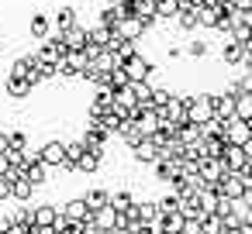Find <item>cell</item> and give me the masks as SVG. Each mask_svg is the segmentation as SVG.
I'll return each instance as SVG.
<instances>
[{
  "label": "cell",
  "instance_id": "cell-19",
  "mask_svg": "<svg viewBox=\"0 0 252 234\" xmlns=\"http://www.w3.org/2000/svg\"><path fill=\"white\" fill-rule=\"evenodd\" d=\"M59 213L66 217V220H83V213H87V203H83V196H76V200H69V203H63L59 207Z\"/></svg>",
  "mask_w": 252,
  "mask_h": 234
},
{
  "label": "cell",
  "instance_id": "cell-14",
  "mask_svg": "<svg viewBox=\"0 0 252 234\" xmlns=\"http://www.w3.org/2000/svg\"><path fill=\"white\" fill-rule=\"evenodd\" d=\"M231 117L235 121H252V93L231 97Z\"/></svg>",
  "mask_w": 252,
  "mask_h": 234
},
{
  "label": "cell",
  "instance_id": "cell-31",
  "mask_svg": "<svg viewBox=\"0 0 252 234\" xmlns=\"http://www.w3.org/2000/svg\"><path fill=\"white\" fill-rule=\"evenodd\" d=\"M228 97H242V93H252V76H242V79H235V83H228V90H224Z\"/></svg>",
  "mask_w": 252,
  "mask_h": 234
},
{
  "label": "cell",
  "instance_id": "cell-1",
  "mask_svg": "<svg viewBox=\"0 0 252 234\" xmlns=\"http://www.w3.org/2000/svg\"><path fill=\"white\" fill-rule=\"evenodd\" d=\"M183 114L190 124H204L214 117L211 110V93H193V97H183Z\"/></svg>",
  "mask_w": 252,
  "mask_h": 234
},
{
  "label": "cell",
  "instance_id": "cell-32",
  "mask_svg": "<svg viewBox=\"0 0 252 234\" xmlns=\"http://www.w3.org/2000/svg\"><path fill=\"white\" fill-rule=\"evenodd\" d=\"M107 203H111L114 210H128V207L135 203V196H131L128 189H118V193H111V200H107Z\"/></svg>",
  "mask_w": 252,
  "mask_h": 234
},
{
  "label": "cell",
  "instance_id": "cell-35",
  "mask_svg": "<svg viewBox=\"0 0 252 234\" xmlns=\"http://www.w3.org/2000/svg\"><path fill=\"white\" fill-rule=\"evenodd\" d=\"M200 234H221V220L214 213H204L200 217Z\"/></svg>",
  "mask_w": 252,
  "mask_h": 234
},
{
  "label": "cell",
  "instance_id": "cell-37",
  "mask_svg": "<svg viewBox=\"0 0 252 234\" xmlns=\"http://www.w3.org/2000/svg\"><path fill=\"white\" fill-rule=\"evenodd\" d=\"M169 97H173V93H169L166 86H152V97H149V104H152V107H162Z\"/></svg>",
  "mask_w": 252,
  "mask_h": 234
},
{
  "label": "cell",
  "instance_id": "cell-23",
  "mask_svg": "<svg viewBox=\"0 0 252 234\" xmlns=\"http://www.w3.org/2000/svg\"><path fill=\"white\" fill-rule=\"evenodd\" d=\"M180 11V0H156V21H173Z\"/></svg>",
  "mask_w": 252,
  "mask_h": 234
},
{
  "label": "cell",
  "instance_id": "cell-26",
  "mask_svg": "<svg viewBox=\"0 0 252 234\" xmlns=\"http://www.w3.org/2000/svg\"><path fill=\"white\" fill-rule=\"evenodd\" d=\"M135 213L142 224H156L159 220V210H156V200H145V203H135Z\"/></svg>",
  "mask_w": 252,
  "mask_h": 234
},
{
  "label": "cell",
  "instance_id": "cell-12",
  "mask_svg": "<svg viewBox=\"0 0 252 234\" xmlns=\"http://www.w3.org/2000/svg\"><path fill=\"white\" fill-rule=\"evenodd\" d=\"M59 38H63L66 49H83V45H87V28H83V25H69V28L59 31Z\"/></svg>",
  "mask_w": 252,
  "mask_h": 234
},
{
  "label": "cell",
  "instance_id": "cell-6",
  "mask_svg": "<svg viewBox=\"0 0 252 234\" xmlns=\"http://www.w3.org/2000/svg\"><path fill=\"white\" fill-rule=\"evenodd\" d=\"M221 59H224L228 66H252V45H242V42L224 38V45H221Z\"/></svg>",
  "mask_w": 252,
  "mask_h": 234
},
{
  "label": "cell",
  "instance_id": "cell-30",
  "mask_svg": "<svg viewBox=\"0 0 252 234\" xmlns=\"http://www.w3.org/2000/svg\"><path fill=\"white\" fill-rule=\"evenodd\" d=\"M52 25H56V31H63V28L76 25V11H73V7H59V14L52 18Z\"/></svg>",
  "mask_w": 252,
  "mask_h": 234
},
{
  "label": "cell",
  "instance_id": "cell-4",
  "mask_svg": "<svg viewBox=\"0 0 252 234\" xmlns=\"http://www.w3.org/2000/svg\"><path fill=\"white\" fill-rule=\"evenodd\" d=\"M214 189H218V196H224V200H245V196H252V189H245L242 186V179H238V172H224L218 182H214Z\"/></svg>",
  "mask_w": 252,
  "mask_h": 234
},
{
  "label": "cell",
  "instance_id": "cell-44",
  "mask_svg": "<svg viewBox=\"0 0 252 234\" xmlns=\"http://www.w3.org/2000/svg\"><path fill=\"white\" fill-rule=\"evenodd\" d=\"M111 234H128V231L125 227H111Z\"/></svg>",
  "mask_w": 252,
  "mask_h": 234
},
{
  "label": "cell",
  "instance_id": "cell-7",
  "mask_svg": "<svg viewBox=\"0 0 252 234\" xmlns=\"http://www.w3.org/2000/svg\"><path fill=\"white\" fill-rule=\"evenodd\" d=\"M66 52H69V49L63 45V38H59V31H52L49 38H42V49L35 52V59H38V62H52V66H56V62H59V59L66 55Z\"/></svg>",
  "mask_w": 252,
  "mask_h": 234
},
{
  "label": "cell",
  "instance_id": "cell-25",
  "mask_svg": "<svg viewBox=\"0 0 252 234\" xmlns=\"http://www.w3.org/2000/svg\"><path fill=\"white\" fill-rule=\"evenodd\" d=\"M173 21H176L183 31H197V11H193V7H180Z\"/></svg>",
  "mask_w": 252,
  "mask_h": 234
},
{
  "label": "cell",
  "instance_id": "cell-18",
  "mask_svg": "<svg viewBox=\"0 0 252 234\" xmlns=\"http://www.w3.org/2000/svg\"><path fill=\"white\" fill-rule=\"evenodd\" d=\"M4 90H7L11 100H25V97H32V86H28L25 79H18V76H7V79H4Z\"/></svg>",
  "mask_w": 252,
  "mask_h": 234
},
{
  "label": "cell",
  "instance_id": "cell-36",
  "mask_svg": "<svg viewBox=\"0 0 252 234\" xmlns=\"http://www.w3.org/2000/svg\"><path fill=\"white\" fill-rule=\"evenodd\" d=\"M14 220H18V224H25V227H28V224H35V203H25V207L14 213Z\"/></svg>",
  "mask_w": 252,
  "mask_h": 234
},
{
  "label": "cell",
  "instance_id": "cell-46",
  "mask_svg": "<svg viewBox=\"0 0 252 234\" xmlns=\"http://www.w3.org/2000/svg\"><path fill=\"white\" fill-rule=\"evenodd\" d=\"M52 234H56V231H52Z\"/></svg>",
  "mask_w": 252,
  "mask_h": 234
},
{
  "label": "cell",
  "instance_id": "cell-21",
  "mask_svg": "<svg viewBox=\"0 0 252 234\" xmlns=\"http://www.w3.org/2000/svg\"><path fill=\"white\" fill-rule=\"evenodd\" d=\"M152 169H156V179H162V182H169V179L180 172V165H176V162H169V158H156V162H152Z\"/></svg>",
  "mask_w": 252,
  "mask_h": 234
},
{
  "label": "cell",
  "instance_id": "cell-10",
  "mask_svg": "<svg viewBox=\"0 0 252 234\" xmlns=\"http://www.w3.org/2000/svg\"><path fill=\"white\" fill-rule=\"evenodd\" d=\"M145 31H149V28H145L138 18H121L118 28H114V35H118V38H128V42H138Z\"/></svg>",
  "mask_w": 252,
  "mask_h": 234
},
{
  "label": "cell",
  "instance_id": "cell-13",
  "mask_svg": "<svg viewBox=\"0 0 252 234\" xmlns=\"http://www.w3.org/2000/svg\"><path fill=\"white\" fill-rule=\"evenodd\" d=\"M28 31H32V38H35V42L49 38V35H52V18H49V14H32Z\"/></svg>",
  "mask_w": 252,
  "mask_h": 234
},
{
  "label": "cell",
  "instance_id": "cell-41",
  "mask_svg": "<svg viewBox=\"0 0 252 234\" xmlns=\"http://www.w3.org/2000/svg\"><path fill=\"white\" fill-rule=\"evenodd\" d=\"M231 7H235V11H252V0H235Z\"/></svg>",
  "mask_w": 252,
  "mask_h": 234
},
{
  "label": "cell",
  "instance_id": "cell-34",
  "mask_svg": "<svg viewBox=\"0 0 252 234\" xmlns=\"http://www.w3.org/2000/svg\"><path fill=\"white\" fill-rule=\"evenodd\" d=\"M183 55H190V59H204V55H207V42H197V38L187 42V45H183Z\"/></svg>",
  "mask_w": 252,
  "mask_h": 234
},
{
  "label": "cell",
  "instance_id": "cell-11",
  "mask_svg": "<svg viewBox=\"0 0 252 234\" xmlns=\"http://www.w3.org/2000/svg\"><path fill=\"white\" fill-rule=\"evenodd\" d=\"M131 158H135L138 165H152V162L159 158V148H156L149 138H142L138 145H131Z\"/></svg>",
  "mask_w": 252,
  "mask_h": 234
},
{
  "label": "cell",
  "instance_id": "cell-40",
  "mask_svg": "<svg viewBox=\"0 0 252 234\" xmlns=\"http://www.w3.org/2000/svg\"><path fill=\"white\" fill-rule=\"evenodd\" d=\"M166 55H169V62H173V59H180V55H183V49H180V45H169V49H166Z\"/></svg>",
  "mask_w": 252,
  "mask_h": 234
},
{
  "label": "cell",
  "instance_id": "cell-28",
  "mask_svg": "<svg viewBox=\"0 0 252 234\" xmlns=\"http://www.w3.org/2000/svg\"><path fill=\"white\" fill-rule=\"evenodd\" d=\"M87 42L97 45V49H107V42H111V28H100V25L90 28V31H87Z\"/></svg>",
  "mask_w": 252,
  "mask_h": 234
},
{
  "label": "cell",
  "instance_id": "cell-15",
  "mask_svg": "<svg viewBox=\"0 0 252 234\" xmlns=\"http://www.w3.org/2000/svg\"><path fill=\"white\" fill-rule=\"evenodd\" d=\"M38 155H42V162H45L49 169H52V165H63V141H56V138L45 141V145L38 148Z\"/></svg>",
  "mask_w": 252,
  "mask_h": 234
},
{
  "label": "cell",
  "instance_id": "cell-22",
  "mask_svg": "<svg viewBox=\"0 0 252 234\" xmlns=\"http://www.w3.org/2000/svg\"><path fill=\"white\" fill-rule=\"evenodd\" d=\"M114 220H118V213H114V207H111V203H107V207H100V210H94V227L111 231V227H114Z\"/></svg>",
  "mask_w": 252,
  "mask_h": 234
},
{
  "label": "cell",
  "instance_id": "cell-27",
  "mask_svg": "<svg viewBox=\"0 0 252 234\" xmlns=\"http://www.w3.org/2000/svg\"><path fill=\"white\" fill-rule=\"evenodd\" d=\"M107 200H111V193H107V189H90V193L83 196L87 210H100V207H107Z\"/></svg>",
  "mask_w": 252,
  "mask_h": 234
},
{
  "label": "cell",
  "instance_id": "cell-16",
  "mask_svg": "<svg viewBox=\"0 0 252 234\" xmlns=\"http://www.w3.org/2000/svg\"><path fill=\"white\" fill-rule=\"evenodd\" d=\"M21 176H25V179H28V182L38 189V186L49 179V165H45V162H28V165L21 169Z\"/></svg>",
  "mask_w": 252,
  "mask_h": 234
},
{
  "label": "cell",
  "instance_id": "cell-33",
  "mask_svg": "<svg viewBox=\"0 0 252 234\" xmlns=\"http://www.w3.org/2000/svg\"><path fill=\"white\" fill-rule=\"evenodd\" d=\"M156 210H159V217H162V213H173V210H180V196H176V193H166L162 200H156Z\"/></svg>",
  "mask_w": 252,
  "mask_h": 234
},
{
  "label": "cell",
  "instance_id": "cell-39",
  "mask_svg": "<svg viewBox=\"0 0 252 234\" xmlns=\"http://www.w3.org/2000/svg\"><path fill=\"white\" fill-rule=\"evenodd\" d=\"M4 200H11V176L7 172L0 176V203H4Z\"/></svg>",
  "mask_w": 252,
  "mask_h": 234
},
{
  "label": "cell",
  "instance_id": "cell-43",
  "mask_svg": "<svg viewBox=\"0 0 252 234\" xmlns=\"http://www.w3.org/2000/svg\"><path fill=\"white\" fill-rule=\"evenodd\" d=\"M0 152H7V131H0Z\"/></svg>",
  "mask_w": 252,
  "mask_h": 234
},
{
  "label": "cell",
  "instance_id": "cell-3",
  "mask_svg": "<svg viewBox=\"0 0 252 234\" xmlns=\"http://www.w3.org/2000/svg\"><path fill=\"white\" fill-rule=\"evenodd\" d=\"M83 145H87V152H97L100 158H104V148H107V131L100 128V121L97 117H87V131H83V138H80Z\"/></svg>",
  "mask_w": 252,
  "mask_h": 234
},
{
  "label": "cell",
  "instance_id": "cell-17",
  "mask_svg": "<svg viewBox=\"0 0 252 234\" xmlns=\"http://www.w3.org/2000/svg\"><path fill=\"white\" fill-rule=\"evenodd\" d=\"M59 217V207L56 203H35V224L38 227H52Z\"/></svg>",
  "mask_w": 252,
  "mask_h": 234
},
{
  "label": "cell",
  "instance_id": "cell-2",
  "mask_svg": "<svg viewBox=\"0 0 252 234\" xmlns=\"http://www.w3.org/2000/svg\"><path fill=\"white\" fill-rule=\"evenodd\" d=\"M121 69H125L128 83H142V79H149V76H152V69H156V66H152V62H149V59L135 49L128 59H121Z\"/></svg>",
  "mask_w": 252,
  "mask_h": 234
},
{
  "label": "cell",
  "instance_id": "cell-20",
  "mask_svg": "<svg viewBox=\"0 0 252 234\" xmlns=\"http://www.w3.org/2000/svg\"><path fill=\"white\" fill-rule=\"evenodd\" d=\"M197 11V28H214V21L221 18V7L211 4V7H193Z\"/></svg>",
  "mask_w": 252,
  "mask_h": 234
},
{
  "label": "cell",
  "instance_id": "cell-24",
  "mask_svg": "<svg viewBox=\"0 0 252 234\" xmlns=\"http://www.w3.org/2000/svg\"><path fill=\"white\" fill-rule=\"evenodd\" d=\"M121 18H125V14H121V11H118V4H107V7H104V11H100V21H97V25H100V28H111V31H114V28H118V21H121Z\"/></svg>",
  "mask_w": 252,
  "mask_h": 234
},
{
  "label": "cell",
  "instance_id": "cell-42",
  "mask_svg": "<svg viewBox=\"0 0 252 234\" xmlns=\"http://www.w3.org/2000/svg\"><path fill=\"white\" fill-rule=\"evenodd\" d=\"M7 169H11V162H7V155H4V152H0V176H4Z\"/></svg>",
  "mask_w": 252,
  "mask_h": 234
},
{
  "label": "cell",
  "instance_id": "cell-9",
  "mask_svg": "<svg viewBox=\"0 0 252 234\" xmlns=\"http://www.w3.org/2000/svg\"><path fill=\"white\" fill-rule=\"evenodd\" d=\"M111 110H114V90L97 86V93H94V100H90V117H104V114H111Z\"/></svg>",
  "mask_w": 252,
  "mask_h": 234
},
{
  "label": "cell",
  "instance_id": "cell-45",
  "mask_svg": "<svg viewBox=\"0 0 252 234\" xmlns=\"http://www.w3.org/2000/svg\"><path fill=\"white\" fill-rule=\"evenodd\" d=\"M107 4H118V0H107Z\"/></svg>",
  "mask_w": 252,
  "mask_h": 234
},
{
  "label": "cell",
  "instance_id": "cell-8",
  "mask_svg": "<svg viewBox=\"0 0 252 234\" xmlns=\"http://www.w3.org/2000/svg\"><path fill=\"white\" fill-rule=\"evenodd\" d=\"M224 141L228 145H249L252 141V121H228L224 124Z\"/></svg>",
  "mask_w": 252,
  "mask_h": 234
},
{
  "label": "cell",
  "instance_id": "cell-29",
  "mask_svg": "<svg viewBox=\"0 0 252 234\" xmlns=\"http://www.w3.org/2000/svg\"><path fill=\"white\" fill-rule=\"evenodd\" d=\"M100 169V155L97 152H83L80 162H76V172H97Z\"/></svg>",
  "mask_w": 252,
  "mask_h": 234
},
{
  "label": "cell",
  "instance_id": "cell-38",
  "mask_svg": "<svg viewBox=\"0 0 252 234\" xmlns=\"http://www.w3.org/2000/svg\"><path fill=\"white\" fill-rule=\"evenodd\" d=\"M28 145V138H25V131H7V148H14V152H21Z\"/></svg>",
  "mask_w": 252,
  "mask_h": 234
},
{
  "label": "cell",
  "instance_id": "cell-5",
  "mask_svg": "<svg viewBox=\"0 0 252 234\" xmlns=\"http://www.w3.org/2000/svg\"><path fill=\"white\" fill-rule=\"evenodd\" d=\"M7 76H18V79H25V83L35 90V86L42 83V79H38V59H35V55H21V59H14Z\"/></svg>",
  "mask_w": 252,
  "mask_h": 234
}]
</instances>
